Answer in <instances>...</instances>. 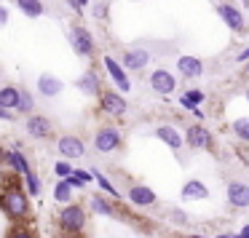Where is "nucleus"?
I'll return each instance as SVG.
<instances>
[{"label": "nucleus", "instance_id": "8", "mask_svg": "<svg viewBox=\"0 0 249 238\" xmlns=\"http://www.w3.org/2000/svg\"><path fill=\"white\" fill-rule=\"evenodd\" d=\"M99 102H102V110L107 115H126V107H129L126 99L115 91H102L99 94Z\"/></svg>", "mask_w": 249, "mask_h": 238}, {"label": "nucleus", "instance_id": "34", "mask_svg": "<svg viewBox=\"0 0 249 238\" xmlns=\"http://www.w3.org/2000/svg\"><path fill=\"white\" fill-rule=\"evenodd\" d=\"M172 220H177V225H185V222H188V217H185L182 211H172Z\"/></svg>", "mask_w": 249, "mask_h": 238}, {"label": "nucleus", "instance_id": "32", "mask_svg": "<svg viewBox=\"0 0 249 238\" xmlns=\"http://www.w3.org/2000/svg\"><path fill=\"white\" fill-rule=\"evenodd\" d=\"M65 182H67V185H70V187H72V190H81V187H86V185H83V182H81V179H78V177H75V171H72V174H70V177H65Z\"/></svg>", "mask_w": 249, "mask_h": 238}, {"label": "nucleus", "instance_id": "10", "mask_svg": "<svg viewBox=\"0 0 249 238\" xmlns=\"http://www.w3.org/2000/svg\"><path fill=\"white\" fill-rule=\"evenodd\" d=\"M228 201H231V206H236V209H247L249 206V185L231 182L228 185Z\"/></svg>", "mask_w": 249, "mask_h": 238}, {"label": "nucleus", "instance_id": "36", "mask_svg": "<svg viewBox=\"0 0 249 238\" xmlns=\"http://www.w3.org/2000/svg\"><path fill=\"white\" fill-rule=\"evenodd\" d=\"M238 62H249V49H244L241 54H238Z\"/></svg>", "mask_w": 249, "mask_h": 238}, {"label": "nucleus", "instance_id": "11", "mask_svg": "<svg viewBox=\"0 0 249 238\" xmlns=\"http://www.w3.org/2000/svg\"><path fill=\"white\" fill-rule=\"evenodd\" d=\"M105 67H107V72H110V78H113V83H115V86H118L124 94L129 91V88H131V81L126 78L124 67H121L118 62L113 59V56H105Z\"/></svg>", "mask_w": 249, "mask_h": 238}, {"label": "nucleus", "instance_id": "18", "mask_svg": "<svg viewBox=\"0 0 249 238\" xmlns=\"http://www.w3.org/2000/svg\"><path fill=\"white\" fill-rule=\"evenodd\" d=\"M182 198L185 201H204V198H209V190H206V185L198 182V179H188V182L182 185Z\"/></svg>", "mask_w": 249, "mask_h": 238}, {"label": "nucleus", "instance_id": "19", "mask_svg": "<svg viewBox=\"0 0 249 238\" xmlns=\"http://www.w3.org/2000/svg\"><path fill=\"white\" fill-rule=\"evenodd\" d=\"M156 136H158L161 142H166L172 150H179V147H182V142H185L182 134H179L174 126H158V129H156Z\"/></svg>", "mask_w": 249, "mask_h": 238}, {"label": "nucleus", "instance_id": "13", "mask_svg": "<svg viewBox=\"0 0 249 238\" xmlns=\"http://www.w3.org/2000/svg\"><path fill=\"white\" fill-rule=\"evenodd\" d=\"M129 201L134 206H153L158 198H156V193H153L147 185H131L129 187Z\"/></svg>", "mask_w": 249, "mask_h": 238}, {"label": "nucleus", "instance_id": "40", "mask_svg": "<svg viewBox=\"0 0 249 238\" xmlns=\"http://www.w3.org/2000/svg\"><path fill=\"white\" fill-rule=\"evenodd\" d=\"M241 3H244V6H247V8H249V0H241Z\"/></svg>", "mask_w": 249, "mask_h": 238}, {"label": "nucleus", "instance_id": "31", "mask_svg": "<svg viewBox=\"0 0 249 238\" xmlns=\"http://www.w3.org/2000/svg\"><path fill=\"white\" fill-rule=\"evenodd\" d=\"M54 171H56V177H62V179H65V177H70V174L75 171V169L70 166V161H59V163L54 166Z\"/></svg>", "mask_w": 249, "mask_h": 238}, {"label": "nucleus", "instance_id": "27", "mask_svg": "<svg viewBox=\"0 0 249 238\" xmlns=\"http://www.w3.org/2000/svg\"><path fill=\"white\" fill-rule=\"evenodd\" d=\"M233 131H236L238 139L249 142V118H238L236 123H233Z\"/></svg>", "mask_w": 249, "mask_h": 238}, {"label": "nucleus", "instance_id": "7", "mask_svg": "<svg viewBox=\"0 0 249 238\" xmlns=\"http://www.w3.org/2000/svg\"><path fill=\"white\" fill-rule=\"evenodd\" d=\"M174 86H177V81H174V75L172 72H166V70H153L150 72V88L156 94H172L174 91Z\"/></svg>", "mask_w": 249, "mask_h": 238}, {"label": "nucleus", "instance_id": "12", "mask_svg": "<svg viewBox=\"0 0 249 238\" xmlns=\"http://www.w3.org/2000/svg\"><path fill=\"white\" fill-rule=\"evenodd\" d=\"M217 11H220V17L225 19V24L233 30V33H241V30H244V17H241V11H238V8H233L231 3H220V6H217Z\"/></svg>", "mask_w": 249, "mask_h": 238}, {"label": "nucleus", "instance_id": "24", "mask_svg": "<svg viewBox=\"0 0 249 238\" xmlns=\"http://www.w3.org/2000/svg\"><path fill=\"white\" fill-rule=\"evenodd\" d=\"M54 201H56V204H62V206H67V204L72 201V187L65 182V179H59V182H56V187H54Z\"/></svg>", "mask_w": 249, "mask_h": 238}, {"label": "nucleus", "instance_id": "42", "mask_svg": "<svg viewBox=\"0 0 249 238\" xmlns=\"http://www.w3.org/2000/svg\"><path fill=\"white\" fill-rule=\"evenodd\" d=\"M247 72H249V65H247Z\"/></svg>", "mask_w": 249, "mask_h": 238}, {"label": "nucleus", "instance_id": "38", "mask_svg": "<svg viewBox=\"0 0 249 238\" xmlns=\"http://www.w3.org/2000/svg\"><path fill=\"white\" fill-rule=\"evenodd\" d=\"M0 163H6V150L0 147Z\"/></svg>", "mask_w": 249, "mask_h": 238}, {"label": "nucleus", "instance_id": "2", "mask_svg": "<svg viewBox=\"0 0 249 238\" xmlns=\"http://www.w3.org/2000/svg\"><path fill=\"white\" fill-rule=\"evenodd\" d=\"M56 222H59V227L65 233H81L86 227L89 217H86V209L81 204H67V206H62Z\"/></svg>", "mask_w": 249, "mask_h": 238}, {"label": "nucleus", "instance_id": "39", "mask_svg": "<svg viewBox=\"0 0 249 238\" xmlns=\"http://www.w3.org/2000/svg\"><path fill=\"white\" fill-rule=\"evenodd\" d=\"M185 238H204V236H185Z\"/></svg>", "mask_w": 249, "mask_h": 238}, {"label": "nucleus", "instance_id": "26", "mask_svg": "<svg viewBox=\"0 0 249 238\" xmlns=\"http://www.w3.org/2000/svg\"><path fill=\"white\" fill-rule=\"evenodd\" d=\"M91 177L97 179V182H99V187H102L107 195H113V198H118V190H115V185L110 182V179L105 177V174H99V171H91Z\"/></svg>", "mask_w": 249, "mask_h": 238}, {"label": "nucleus", "instance_id": "15", "mask_svg": "<svg viewBox=\"0 0 249 238\" xmlns=\"http://www.w3.org/2000/svg\"><path fill=\"white\" fill-rule=\"evenodd\" d=\"M75 86H78V91L81 94H86V97H97V94H102V88H99V78H97V72H83L81 78L75 81Z\"/></svg>", "mask_w": 249, "mask_h": 238}, {"label": "nucleus", "instance_id": "5", "mask_svg": "<svg viewBox=\"0 0 249 238\" xmlns=\"http://www.w3.org/2000/svg\"><path fill=\"white\" fill-rule=\"evenodd\" d=\"M56 150H59V155L65 158V161H78V158H83V153H86V145H83L78 136L67 134L56 142Z\"/></svg>", "mask_w": 249, "mask_h": 238}, {"label": "nucleus", "instance_id": "4", "mask_svg": "<svg viewBox=\"0 0 249 238\" xmlns=\"http://www.w3.org/2000/svg\"><path fill=\"white\" fill-rule=\"evenodd\" d=\"M70 43L81 56H91L94 54V38H91V33H89L86 27H81V24H75V27L70 30Z\"/></svg>", "mask_w": 249, "mask_h": 238}, {"label": "nucleus", "instance_id": "23", "mask_svg": "<svg viewBox=\"0 0 249 238\" xmlns=\"http://www.w3.org/2000/svg\"><path fill=\"white\" fill-rule=\"evenodd\" d=\"M17 6L24 17H33V19H38L43 14V3L40 0H17Z\"/></svg>", "mask_w": 249, "mask_h": 238}, {"label": "nucleus", "instance_id": "16", "mask_svg": "<svg viewBox=\"0 0 249 238\" xmlns=\"http://www.w3.org/2000/svg\"><path fill=\"white\" fill-rule=\"evenodd\" d=\"M147 62H150V54H147L145 49H131L124 54V67L126 70H142V67H147Z\"/></svg>", "mask_w": 249, "mask_h": 238}, {"label": "nucleus", "instance_id": "28", "mask_svg": "<svg viewBox=\"0 0 249 238\" xmlns=\"http://www.w3.org/2000/svg\"><path fill=\"white\" fill-rule=\"evenodd\" d=\"M6 238H38V236H35L30 227H24V225H14L11 230L6 233Z\"/></svg>", "mask_w": 249, "mask_h": 238}, {"label": "nucleus", "instance_id": "37", "mask_svg": "<svg viewBox=\"0 0 249 238\" xmlns=\"http://www.w3.org/2000/svg\"><path fill=\"white\" fill-rule=\"evenodd\" d=\"M238 238H249V225L241 227V233H238Z\"/></svg>", "mask_w": 249, "mask_h": 238}, {"label": "nucleus", "instance_id": "21", "mask_svg": "<svg viewBox=\"0 0 249 238\" xmlns=\"http://www.w3.org/2000/svg\"><path fill=\"white\" fill-rule=\"evenodd\" d=\"M62 88H65V83L54 75H40L38 78V91L43 94V97H56V94H62Z\"/></svg>", "mask_w": 249, "mask_h": 238}, {"label": "nucleus", "instance_id": "30", "mask_svg": "<svg viewBox=\"0 0 249 238\" xmlns=\"http://www.w3.org/2000/svg\"><path fill=\"white\" fill-rule=\"evenodd\" d=\"M204 97H206V94L204 91H198V88H190V91L188 94H185V102H188V104H193V107H196V104H198V102H204Z\"/></svg>", "mask_w": 249, "mask_h": 238}, {"label": "nucleus", "instance_id": "9", "mask_svg": "<svg viewBox=\"0 0 249 238\" xmlns=\"http://www.w3.org/2000/svg\"><path fill=\"white\" fill-rule=\"evenodd\" d=\"M24 129H27V134L33 136V139H46V136L51 134V120L46 118V115H30Z\"/></svg>", "mask_w": 249, "mask_h": 238}, {"label": "nucleus", "instance_id": "41", "mask_svg": "<svg viewBox=\"0 0 249 238\" xmlns=\"http://www.w3.org/2000/svg\"><path fill=\"white\" fill-rule=\"evenodd\" d=\"M217 238H233V236H217Z\"/></svg>", "mask_w": 249, "mask_h": 238}, {"label": "nucleus", "instance_id": "14", "mask_svg": "<svg viewBox=\"0 0 249 238\" xmlns=\"http://www.w3.org/2000/svg\"><path fill=\"white\" fill-rule=\"evenodd\" d=\"M185 142H188L190 147H196V150H204V147H209L212 145V136H209V131L204 129V126H190L188 129V136H185Z\"/></svg>", "mask_w": 249, "mask_h": 238}, {"label": "nucleus", "instance_id": "33", "mask_svg": "<svg viewBox=\"0 0 249 238\" xmlns=\"http://www.w3.org/2000/svg\"><path fill=\"white\" fill-rule=\"evenodd\" d=\"M75 177L81 179L83 185H89V182H91V179H94V177H91V171H81V169H75Z\"/></svg>", "mask_w": 249, "mask_h": 238}, {"label": "nucleus", "instance_id": "25", "mask_svg": "<svg viewBox=\"0 0 249 238\" xmlns=\"http://www.w3.org/2000/svg\"><path fill=\"white\" fill-rule=\"evenodd\" d=\"M17 110H19V113H24V115L33 113V110H35V99H33V94H30V91H19Z\"/></svg>", "mask_w": 249, "mask_h": 238}, {"label": "nucleus", "instance_id": "3", "mask_svg": "<svg viewBox=\"0 0 249 238\" xmlns=\"http://www.w3.org/2000/svg\"><path fill=\"white\" fill-rule=\"evenodd\" d=\"M94 147L99 153H115L121 147V131L113 129V126H102L94 136Z\"/></svg>", "mask_w": 249, "mask_h": 238}, {"label": "nucleus", "instance_id": "35", "mask_svg": "<svg viewBox=\"0 0 249 238\" xmlns=\"http://www.w3.org/2000/svg\"><path fill=\"white\" fill-rule=\"evenodd\" d=\"M6 22H8V8H6V6H0V27H3Z\"/></svg>", "mask_w": 249, "mask_h": 238}, {"label": "nucleus", "instance_id": "22", "mask_svg": "<svg viewBox=\"0 0 249 238\" xmlns=\"http://www.w3.org/2000/svg\"><path fill=\"white\" fill-rule=\"evenodd\" d=\"M89 209L99 217H115V206L110 204L105 195H91V198H89Z\"/></svg>", "mask_w": 249, "mask_h": 238}, {"label": "nucleus", "instance_id": "6", "mask_svg": "<svg viewBox=\"0 0 249 238\" xmlns=\"http://www.w3.org/2000/svg\"><path fill=\"white\" fill-rule=\"evenodd\" d=\"M19 102V88L17 86H3L0 88V120H14V110Z\"/></svg>", "mask_w": 249, "mask_h": 238}, {"label": "nucleus", "instance_id": "17", "mask_svg": "<svg viewBox=\"0 0 249 238\" xmlns=\"http://www.w3.org/2000/svg\"><path fill=\"white\" fill-rule=\"evenodd\" d=\"M6 163L14 169L17 174H22V177H27L33 169H30V161H27V155H24L22 150H6Z\"/></svg>", "mask_w": 249, "mask_h": 238}, {"label": "nucleus", "instance_id": "20", "mask_svg": "<svg viewBox=\"0 0 249 238\" xmlns=\"http://www.w3.org/2000/svg\"><path fill=\"white\" fill-rule=\"evenodd\" d=\"M177 70L182 72L185 78H198L201 72H204V65H201V59H196V56H179Z\"/></svg>", "mask_w": 249, "mask_h": 238}, {"label": "nucleus", "instance_id": "29", "mask_svg": "<svg viewBox=\"0 0 249 238\" xmlns=\"http://www.w3.org/2000/svg\"><path fill=\"white\" fill-rule=\"evenodd\" d=\"M24 185H27V193L30 195H38L40 193V179H38V174H35V171H30L27 177H24Z\"/></svg>", "mask_w": 249, "mask_h": 238}, {"label": "nucleus", "instance_id": "1", "mask_svg": "<svg viewBox=\"0 0 249 238\" xmlns=\"http://www.w3.org/2000/svg\"><path fill=\"white\" fill-rule=\"evenodd\" d=\"M0 211L11 222H22L30 217V193L19 182H6L0 190Z\"/></svg>", "mask_w": 249, "mask_h": 238}]
</instances>
